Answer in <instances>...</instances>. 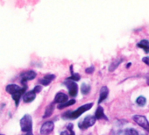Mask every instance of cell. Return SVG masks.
<instances>
[{"instance_id":"5b68a950","label":"cell","mask_w":149,"mask_h":135,"mask_svg":"<svg viewBox=\"0 0 149 135\" xmlns=\"http://www.w3.org/2000/svg\"><path fill=\"white\" fill-rule=\"evenodd\" d=\"M132 118L139 126H141L143 129H145L146 132H149V122H148V120L146 119V118L145 116L135 115V116H133Z\"/></svg>"},{"instance_id":"484cf974","label":"cell","mask_w":149,"mask_h":135,"mask_svg":"<svg viewBox=\"0 0 149 135\" xmlns=\"http://www.w3.org/2000/svg\"><path fill=\"white\" fill-rule=\"evenodd\" d=\"M146 65H149V58L148 57H145V58H143V60H142Z\"/></svg>"},{"instance_id":"52a82bcc","label":"cell","mask_w":149,"mask_h":135,"mask_svg":"<svg viewBox=\"0 0 149 135\" xmlns=\"http://www.w3.org/2000/svg\"><path fill=\"white\" fill-rule=\"evenodd\" d=\"M36 73L33 71V70H27V71H25L21 74L20 76V78H21V83L23 84V85L26 84V83L27 81H31L33 79H34L36 77Z\"/></svg>"},{"instance_id":"d4e9b609","label":"cell","mask_w":149,"mask_h":135,"mask_svg":"<svg viewBox=\"0 0 149 135\" xmlns=\"http://www.w3.org/2000/svg\"><path fill=\"white\" fill-rule=\"evenodd\" d=\"M33 90L37 94V93H39V92H40V91H41V87H40V85H38V86H36Z\"/></svg>"},{"instance_id":"4316f807","label":"cell","mask_w":149,"mask_h":135,"mask_svg":"<svg viewBox=\"0 0 149 135\" xmlns=\"http://www.w3.org/2000/svg\"><path fill=\"white\" fill-rule=\"evenodd\" d=\"M146 84H147V85H149V76L146 77Z\"/></svg>"},{"instance_id":"7402d4cb","label":"cell","mask_w":149,"mask_h":135,"mask_svg":"<svg viewBox=\"0 0 149 135\" xmlns=\"http://www.w3.org/2000/svg\"><path fill=\"white\" fill-rule=\"evenodd\" d=\"M136 103L140 106H144L146 103V99L144 97H139L136 100Z\"/></svg>"},{"instance_id":"277c9868","label":"cell","mask_w":149,"mask_h":135,"mask_svg":"<svg viewBox=\"0 0 149 135\" xmlns=\"http://www.w3.org/2000/svg\"><path fill=\"white\" fill-rule=\"evenodd\" d=\"M96 120H97V118L95 116H87L85 118H84L82 121H80L78 123V126L82 130L88 129L91 126L94 125V124L96 123Z\"/></svg>"},{"instance_id":"603a6c76","label":"cell","mask_w":149,"mask_h":135,"mask_svg":"<svg viewBox=\"0 0 149 135\" xmlns=\"http://www.w3.org/2000/svg\"><path fill=\"white\" fill-rule=\"evenodd\" d=\"M80 75L77 74V73H72V76L68 79V80H71V81H74V82H76V81H79L80 80Z\"/></svg>"},{"instance_id":"8fae6325","label":"cell","mask_w":149,"mask_h":135,"mask_svg":"<svg viewBox=\"0 0 149 135\" xmlns=\"http://www.w3.org/2000/svg\"><path fill=\"white\" fill-rule=\"evenodd\" d=\"M35 97H36V93L33 90H31L25 93V95L23 96V100L25 103H31L35 99Z\"/></svg>"},{"instance_id":"44dd1931","label":"cell","mask_w":149,"mask_h":135,"mask_svg":"<svg viewBox=\"0 0 149 135\" xmlns=\"http://www.w3.org/2000/svg\"><path fill=\"white\" fill-rule=\"evenodd\" d=\"M124 135H139L138 131L133 128H128L124 132Z\"/></svg>"},{"instance_id":"83f0119b","label":"cell","mask_w":149,"mask_h":135,"mask_svg":"<svg viewBox=\"0 0 149 135\" xmlns=\"http://www.w3.org/2000/svg\"><path fill=\"white\" fill-rule=\"evenodd\" d=\"M26 135H33V134L32 132H29V133H26Z\"/></svg>"},{"instance_id":"7a4b0ae2","label":"cell","mask_w":149,"mask_h":135,"mask_svg":"<svg viewBox=\"0 0 149 135\" xmlns=\"http://www.w3.org/2000/svg\"><path fill=\"white\" fill-rule=\"evenodd\" d=\"M20 127H21V131L24 132H26V133L32 132L33 120H32V117L29 114H26L20 119Z\"/></svg>"},{"instance_id":"5bb4252c","label":"cell","mask_w":149,"mask_h":135,"mask_svg":"<svg viewBox=\"0 0 149 135\" xmlns=\"http://www.w3.org/2000/svg\"><path fill=\"white\" fill-rule=\"evenodd\" d=\"M95 117L97 119H106L108 120V118L106 117V115L104 114V111L103 109L102 106H98L97 111H96V113H95Z\"/></svg>"},{"instance_id":"30bf717a","label":"cell","mask_w":149,"mask_h":135,"mask_svg":"<svg viewBox=\"0 0 149 135\" xmlns=\"http://www.w3.org/2000/svg\"><path fill=\"white\" fill-rule=\"evenodd\" d=\"M6 91H7L9 94H11V95L13 96V95L16 94L17 92H19L20 90H22V88L19 87V86L17 85V84H9V85L6 86Z\"/></svg>"},{"instance_id":"6da1fadb","label":"cell","mask_w":149,"mask_h":135,"mask_svg":"<svg viewBox=\"0 0 149 135\" xmlns=\"http://www.w3.org/2000/svg\"><path fill=\"white\" fill-rule=\"evenodd\" d=\"M92 105H93V104H92L91 103H90V104H86L82 105L81 107H79L78 109H77L76 111H67V112L63 115V118L76 119V118H79L81 115H83L85 111H89V110L92 107Z\"/></svg>"},{"instance_id":"e0dca14e","label":"cell","mask_w":149,"mask_h":135,"mask_svg":"<svg viewBox=\"0 0 149 135\" xmlns=\"http://www.w3.org/2000/svg\"><path fill=\"white\" fill-rule=\"evenodd\" d=\"M122 61H123L122 59H118V60L114 61L110 65V67H109V71H111V72L114 71V70L117 69V68L118 67V65L120 64V62H121Z\"/></svg>"},{"instance_id":"d6986e66","label":"cell","mask_w":149,"mask_h":135,"mask_svg":"<svg viewBox=\"0 0 149 135\" xmlns=\"http://www.w3.org/2000/svg\"><path fill=\"white\" fill-rule=\"evenodd\" d=\"M81 91L84 95H87L91 91V86L87 84H83L81 87Z\"/></svg>"},{"instance_id":"2e32d148","label":"cell","mask_w":149,"mask_h":135,"mask_svg":"<svg viewBox=\"0 0 149 135\" xmlns=\"http://www.w3.org/2000/svg\"><path fill=\"white\" fill-rule=\"evenodd\" d=\"M54 103H53V104H49V105L47 107L46 111H45V114H44V116H43V118H48L49 116H51V115H52V113H53V111H54Z\"/></svg>"},{"instance_id":"8992f818","label":"cell","mask_w":149,"mask_h":135,"mask_svg":"<svg viewBox=\"0 0 149 135\" xmlns=\"http://www.w3.org/2000/svg\"><path fill=\"white\" fill-rule=\"evenodd\" d=\"M54 128V124L52 121H47L45 122L40 128V134L41 135H48L50 132H53Z\"/></svg>"},{"instance_id":"4fadbf2b","label":"cell","mask_w":149,"mask_h":135,"mask_svg":"<svg viewBox=\"0 0 149 135\" xmlns=\"http://www.w3.org/2000/svg\"><path fill=\"white\" fill-rule=\"evenodd\" d=\"M54 79H55V76L54 75H46L42 79L40 80V84L44 85V86H47Z\"/></svg>"},{"instance_id":"cb8c5ba5","label":"cell","mask_w":149,"mask_h":135,"mask_svg":"<svg viewBox=\"0 0 149 135\" xmlns=\"http://www.w3.org/2000/svg\"><path fill=\"white\" fill-rule=\"evenodd\" d=\"M94 67H90V68H88V69H86L85 70V72L87 73V74H92L93 72H94Z\"/></svg>"},{"instance_id":"9a60e30c","label":"cell","mask_w":149,"mask_h":135,"mask_svg":"<svg viewBox=\"0 0 149 135\" xmlns=\"http://www.w3.org/2000/svg\"><path fill=\"white\" fill-rule=\"evenodd\" d=\"M137 47L143 49L145 51V53L148 54L149 53V41L146 40H140L138 44H137Z\"/></svg>"},{"instance_id":"ffe728a7","label":"cell","mask_w":149,"mask_h":135,"mask_svg":"<svg viewBox=\"0 0 149 135\" xmlns=\"http://www.w3.org/2000/svg\"><path fill=\"white\" fill-rule=\"evenodd\" d=\"M74 104H76V100H74V99H71V100H68V101L67 103H65V104H62L58 105V109L61 110V109H63V108H66V107H68V106H70V105H73Z\"/></svg>"},{"instance_id":"3957f363","label":"cell","mask_w":149,"mask_h":135,"mask_svg":"<svg viewBox=\"0 0 149 135\" xmlns=\"http://www.w3.org/2000/svg\"><path fill=\"white\" fill-rule=\"evenodd\" d=\"M63 84H65V86L68 88V93H69V96L70 97H76L77 96V93H78V86H77V84L76 82L71 81V80H66Z\"/></svg>"},{"instance_id":"7c38bea8","label":"cell","mask_w":149,"mask_h":135,"mask_svg":"<svg viewBox=\"0 0 149 135\" xmlns=\"http://www.w3.org/2000/svg\"><path fill=\"white\" fill-rule=\"evenodd\" d=\"M109 94V89L106 86H104L101 88L100 90V96H99V99H98V104H101L103 101H104Z\"/></svg>"},{"instance_id":"ba28073f","label":"cell","mask_w":149,"mask_h":135,"mask_svg":"<svg viewBox=\"0 0 149 135\" xmlns=\"http://www.w3.org/2000/svg\"><path fill=\"white\" fill-rule=\"evenodd\" d=\"M68 101V96L64 93H61V92H59L55 95V97H54V104H65Z\"/></svg>"},{"instance_id":"ac0fdd59","label":"cell","mask_w":149,"mask_h":135,"mask_svg":"<svg viewBox=\"0 0 149 135\" xmlns=\"http://www.w3.org/2000/svg\"><path fill=\"white\" fill-rule=\"evenodd\" d=\"M61 135H76L74 132L73 131V125H68V130L61 132Z\"/></svg>"},{"instance_id":"9c48e42d","label":"cell","mask_w":149,"mask_h":135,"mask_svg":"<svg viewBox=\"0 0 149 135\" xmlns=\"http://www.w3.org/2000/svg\"><path fill=\"white\" fill-rule=\"evenodd\" d=\"M26 85L25 84L24 85V87L22 88V90H20L19 92H17L16 94H14V95H13V100H14V102H15V104H16V106H18L19 105V100H20V98H21V97L23 96V95H25L24 93H25V91H26Z\"/></svg>"},{"instance_id":"f1b7e54d","label":"cell","mask_w":149,"mask_h":135,"mask_svg":"<svg viewBox=\"0 0 149 135\" xmlns=\"http://www.w3.org/2000/svg\"><path fill=\"white\" fill-rule=\"evenodd\" d=\"M0 135H3V134H0Z\"/></svg>"}]
</instances>
